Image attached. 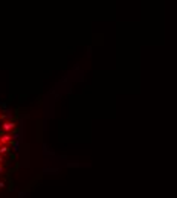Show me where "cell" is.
Instances as JSON below:
<instances>
[{
  "label": "cell",
  "mask_w": 177,
  "mask_h": 198,
  "mask_svg": "<svg viewBox=\"0 0 177 198\" xmlns=\"http://www.w3.org/2000/svg\"><path fill=\"white\" fill-rule=\"evenodd\" d=\"M6 184H5V181H0V189H3Z\"/></svg>",
  "instance_id": "obj_3"
},
{
  "label": "cell",
  "mask_w": 177,
  "mask_h": 198,
  "mask_svg": "<svg viewBox=\"0 0 177 198\" xmlns=\"http://www.w3.org/2000/svg\"><path fill=\"white\" fill-rule=\"evenodd\" d=\"M0 165H2V163H0Z\"/></svg>",
  "instance_id": "obj_4"
},
{
  "label": "cell",
  "mask_w": 177,
  "mask_h": 198,
  "mask_svg": "<svg viewBox=\"0 0 177 198\" xmlns=\"http://www.w3.org/2000/svg\"><path fill=\"white\" fill-rule=\"evenodd\" d=\"M2 130H3L5 133L14 131V130H15V122H14V120H6V122H3V123H2Z\"/></svg>",
  "instance_id": "obj_1"
},
{
  "label": "cell",
  "mask_w": 177,
  "mask_h": 198,
  "mask_svg": "<svg viewBox=\"0 0 177 198\" xmlns=\"http://www.w3.org/2000/svg\"><path fill=\"white\" fill-rule=\"evenodd\" d=\"M9 153V146L8 145H2L0 146V156H6Z\"/></svg>",
  "instance_id": "obj_2"
}]
</instances>
